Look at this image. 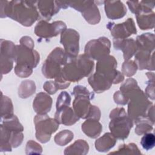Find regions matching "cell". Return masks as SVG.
Wrapping results in <instances>:
<instances>
[{
  "label": "cell",
  "instance_id": "1",
  "mask_svg": "<svg viewBox=\"0 0 155 155\" xmlns=\"http://www.w3.org/2000/svg\"><path fill=\"white\" fill-rule=\"evenodd\" d=\"M5 16H8L22 25L31 26L39 18L36 1H4Z\"/></svg>",
  "mask_w": 155,
  "mask_h": 155
},
{
  "label": "cell",
  "instance_id": "2",
  "mask_svg": "<svg viewBox=\"0 0 155 155\" xmlns=\"http://www.w3.org/2000/svg\"><path fill=\"white\" fill-rule=\"evenodd\" d=\"M121 92L127 96L129 99L128 116L135 123L140 119H148V110L153 104L148 101L147 96L139 88V86L137 85Z\"/></svg>",
  "mask_w": 155,
  "mask_h": 155
},
{
  "label": "cell",
  "instance_id": "3",
  "mask_svg": "<svg viewBox=\"0 0 155 155\" xmlns=\"http://www.w3.org/2000/svg\"><path fill=\"white\" fill-rule=\"evenodd\" d=\"M67 62L61 70V76L66 81L77 82L88 76L93 71L94 62L86 54H81Z\"/></svg>",
  "mask_w": 155,
  "mask_h": 155
},
{
  "label": "cell",
  "instance_id": "4",
  "mask_svg": "<svg viewBox=\"0 0 155 155\" xmlns=\"http://www.w3.org/2000/svg\"><path fill=\"white\" fill-rule=\"evenodd\" d=\"M111 121L109 128L115 138L124 140L127 138L130 129L133 127V120L127 116L124 108L113 110L110 114Z\"/></svg>",
  "mask_w": 155,
  "mask_h": 155
},
{
  "label": "cell",
  "instance_id": "5",
  "mask_svg": "<svg viewBox=\"0 0 155 155\" xmlns=\"http://www.w3.org/2000/svg\"><path fill=\"white\" fill-rule=\"evenodd\" d=\"M67 56L60 47H56L48 56L42 65V74L46 78H56L61 74L62 65L67 62Z\"/></svg>",
  "mask_w": 155,
  "mask_h": 155
},
{
  "label": "cell",
  "instance_id": "6",
  "mask_svg": "<svg viewBox=\"0 0 155 155\" xmlns=\"http://www.w3.org/2000/svg\"><path fill=\"white\" fill-rule=\"evenodd\" d=\"M34 122L36 128V139L42 143L50 140L51 134L59 128V122L46 114H38L35 116Z\"/></svg>",
  "mask_w": 155,
  "mask_h": 155
},
{
  "label": "cell",
  "instance_id": "7",
  "mask_svg": "<svg viewBox=\"0 0 155 155\" xmlns=\"http://www.w3.org/2000/svg\"><path fill=\"white\" fill-rule=\"evenodd\" d=\"M117 61L112 56H107L98 61L96 73L101 74L110 80L112 84H118L124 80V76L117 71Z\"/></svg>",
  "mask_w": 155,
  "mask_h": 155
},
{
  "label": "cell",
  "instance_id": "8",
  "mask_svg": "<svg viewBox=\"0 0 155 155\" xmlns=\"http://www.w3.org/2000/svg\"><path fill=\"white\" fill-rule=\"evenodd\" d=\"M34 46L26 45L21 43L16 45L15 49V61L16 65L35 68L39 62L38 53L33 50Z\"/></svg>",
  "mask_w": 155,
  "mask_h": 155
},
{
  "label": "cell",
  "instance_id": "9",
  "mask_svg": "<svg viewBox=\"0 0 155 155\" xmlns=\"http://www.w3.org/2000/svg\"><path fill=\"white\" fill-rule=\"evenodd\" d=\"M110 41L107 38L101 37L89 41L85 48V54L90 58L100 60L110 53Z\"/></svg>",
  "mask_w": 155,
  "mask_h": 155
},
{
  "label": "cell",
  "instance_id": "10",
  "mask_svg": "<svg viewBox=\"0 0 155 155\" xmlns=\"http://www.w3.org/2000/svg\"><path fill=\"white\" fill-rule=\"evenodd\" d=\"M67 4L68 6L81 12L85 20L90 24L94 25L100 21V13L94 1L68 2Z\"/></svg>",
  "mask_w": 155,
  "mask_h": 155
},
{
  "label": "cell",
  "instance_id": "11",
  "mask_svg": "<svg viewBox=\"0 0 155 155\" xmlns=\"http://www.w3.org/2000/svg\"><path fill=\"white\" fill-rule=\"evenodd\" d=\"M79 33L73 29H65L61 33L60 42L64 45L65 53L68 58L77 57L79 53Z\"/></svg>",
  "mask_w": 155,
  "mask_h": 155
},
{
  "label": "cell",
  "instance_id": "12",
  "mask_svg": "<svg viewBox=\"0 0 155 155\" xmlns=\"http://www.w3.org/2000/svg\"><path fill=\"white\" fill-rule=\"evenodd\" d=\"M66 29V25L62 21H55L51 24L46 21H39L35 27V34L41 38H51L57 36Z\"/></svg>",
  "mask_w": 155,
  "mask_h": 155
},
{
  "label": "cell",
  "instance_id": "13",
  "mask_svg": "<svg viewBox=\"0 0 155 155\" xmlns=\"http://www.w3.org/2000/svg\"><path fill=\"white\" fill-rule=\"evenodd\" d=\"M107 28L111 31L114 39H125L133 34L137 33L134 22L132 18H128L122 24H115L113 22H108Z\"/></svg>",
  "mask_w": 155,
  "mask_h": 155
},
{
  "label": "cell",
  "instance_id": "14",
  "mask_svg": "<svg viewBox=\"0 0 155 155\" xmlns=\"http://www.w3.org/2000/svg\"><path fill=\"white\" fill-rule=\"evenodd\" d=\"M36 6L39 15L40 14L45 21H50L51 18L56 14L61 8L59 1H36Z\"/></svg>",
  "mask_w": 155,
  "mask_h": 155
},
{
  "label": "cell",
  "instance_id": "15",
  "mask_svg": "<svg viewBox=\"0 0 155 155\" xmlns=\"http://www.w3.org/2000/svg\"><path fill=\"white\" fill-rule=\"evenodd\" d=\"M115 49L122 50L125 61H128L137 51L136 41L133 39H114Z\"/></svg>",
  "mask_w": 155,
  "mask_h": 155
},
{
  "label": "cell",
  "instance_id": "16",
  "mask_svg": "<svg viewBox=\"0 0 155 155\" xmlns=\"http://www.w3.org/2000/svg\"><path fill=\"white\" fill-rule=\"evenodd\" d=\"M104 2L106 15L110 19L122 18L127 13V8L121 1H104Z\"/></svg>",
  "mask_w": 155,
  "mask_h": 155
},
{
  "label": "cell",
  "instance_id": "17",
  "mask_svg": "<svg viewBox=\"0 0 155 155\" xmlns=\"http://www.w3.org/2000/svg\"><path fill=\"white\" fill-rule=\"evenodd\" d=\"M54 119L59 122L65 125H71L79 120V117L73 112L69 106L56 109Z\"/></svg>",
  "mask_w": 155,
  "mask_h": 155
},
{
  "label": "cell",
  "instance_id": "18",
  "mask_svg": "<svg viewBox=\"0 0 155 155\" xmlns=\"http://www.w3.org/2000/svg\"><path fill=\"white\" fill-rule=\"evenodd\" d=\"M52 99L47 94L41 92L33 101V109L38 114H46L50 111Z\"/></svg>",
  "mask_w": 155,
  "mask_h": 155
},
{
  "label": "cell",
  "instance_id": "19",
  "mask_svg": "<svg viewBox=\"0 0 155 155\" xmlns=\"http://www.w3.org/2000/svg\"><path fill=\"white\" fill-rule=\"evenodd\" d=\"M154 52L137 50L135 53V63L139 70H154Z\"/></svg>",
  "mask_w": 155,
  "mask_h": 155
},
{
  "label": "cell",
  "instance_id": "20",
  "mask_svg": "<svg viewBox=\"0 0 155 155\" xmlns=\"http://www.w3.org/2000/svg\"><path fill=\"white\" fill-rule=\"evenodd\" d=\"M88 82L96 93H102L109 89L112 85L110 79L97 73H95L88 78Z\"/></svg>",
  "mask_w": 155,
  "mask_h": 155
},
{
  "label": "cell",
  "instance_id": "21",
  "mask_svg": "<svg viewBox=\"0 0 155 155\" xmlns=\"http://www.w3.org/2000/svg\"><path fill=\"white\" fill-rule=\"evenodd\" d=\"M137 50L153 52L154 49V35L153 33H143L137 37Z\"/></svg>",
  "mask_w": 155,
  "mask_h": 155
},
{
  "label": "cell",
  "instance_id": "22",
  "mask_svg": "<svg viewBox=\"0 0 155 155\" xmlns=\"http://www.w3.org/2000/svg\"><path fill=\"white\" fill-rule=\"evenodd\" d=\"M83 132L91 138L98 137L102 130L101 124L97 120L88 119L82 124Z\"/></svg>",
  "mask_w": 155,
  "mask_h": 155
},
{
  "label": "cell",
  "instance_id": "23",
  "mask_svg": "<svg viewBox=\"0 0 155 155\" xmlns=\"http://www.w3.org/2000/svg\"><path fill=\"white\" fill-rule=\"evenodd\" d=\"M116 141V138L111 133H107L96 140L95 147L99 151L106 152L114 146Z\"/></svg>",
  "mask_w": 155,
  "mask_h": 155
},
{
  "label": "cell",
  "instance_id": "24",
  "mask_svg": "<svg viewBox=\"0 0 155 155\" xmlns=\"http://www.w3.org/2000/svg\"><path fill=\"white\" fill-rule=\"evenodd\" d=\"M137 24L142 30L153 28L154 27L155 14L153 11L150 12H142L136 15Z\"/></svg>",
  "mask_w": 155,
  "mask_h": 155
},
{
  "label": "cell",
  "instance_id": "25",
  "mask_svg": "<svg viewBox=\"0 0 155 155\" xmlns=\"http://www.w3.org/2000/svg\"><path fill=\"white\" fill-rule=\"evenodd\" d=\"M130 11L135 15L142 12H150L154 7V2L148 1H127Z\"/></svg>",
  "mask_w": 155,
  "mask_h": 155
},
{
  "label": "cell",
  "instance_id": "26",
  "mask_svg": "<svg viewBox=\"0 0 155 155\" xmlns=\"http://www.w3.org/2000/svg\"><path fill=\"white\" fill-rule=\"evenodd\" d=\"M70 84V82L65 81L61 76L55 78L54 81H47L43 85L44 89L49 94H54L58 90L67 88Z\"/></svg>",
  "mask_w": 155,
  "mask_h": 155
},
{
  "label": "cell",
  "instance_id": "27",
  "mask_svg": "<svg viewBox=\"0 0 155 155\" xmlns=\"http://www.w3.org/2000/svg\"><path fill=\"white\" fill-rule=\"evenodd\" d=\"M89 147L88 143L84 140H77L74 143L65 148L64 154H82L88 153Z\"/></svg>",
  "mask_w": 155,
  "mask_h": 155
},
{
  "label": "cell",
  "instance_id": "28",
  "mask_svg": "<svg viewBox=\"0 0 155 155\" xmlns=\"http://www.w3.org/2000/svg\"><path fill=\"white\" fill-rule=\"evenodd\" d=\"M36 90L35 84L33 81H22L19 87V96L22 98H27L32 95Z\"/></svg>",
  "mask_w": 155,
  "mask_h": 155
},
{
  "label": "cell",
  "instance_id": "29",
  "mask_svg": "<svg viewBox=\"0 0 155 155\" xmlns=\"http://www.w3.org/2000/svg\"><path fill=\"white\" fill-rule=\"evenodd\" d=\"M137 126L135 128V133L137 135H142L151 131L153 129L154 125L149 119H143L136 122Z\"/></svg>",
  "mask_w": 155,
  "mask_h": 155
},
{
  "label": "cell",
  "instance_id": "30",
  "mask_svg": "<svg viewBox=\"0 0 155 155\" xmlns=\"http://www.w3.org/2000/svg\"><path fill=\"white\" fill-rule=\"evenodd\" d=\"M73 139V133L70 130H65L58 133L54 137V142L60 146H64Z\"/></svg>",
  "mask_w": 155,
  "mask_h": 155
},
{
  "label": "cell",
  "instance_id": "31",
  "mask_svg": "<svg viewBox=\"0 0 155 155\" xmlns=\"http://www.w3.org/2000/svg\"><path fill=\"white\" fill-rule=\"evenodd\" d=\"M140 144L142 148L147 151L152 149L155 145V136L154 134L151 133L144 134L141 138Z\"/></svg>",
  "mask_w": 155,
  "mask_h": 155
},
{
  "label": "cell",
  "instance_id": "32",
  "mask_svg": "<svg viewBox=\"0 0 155 155\" xmlns=\"http://www.w3.org/2000/svg\"><path fill=\"white\" fill-rule=\"evenodd\" d=\"M137 69V66L133 61H125L122 65V72L128 77L133 76Z\"/></svg>",
  "mask_w": 155,
  "mask_h": 155
},
{
  "label": "cell",
  "instance_id": "33",
  "mask_svg": "<svg viewBox=\"0 0 155 155\" xmlns=\"http://www.w3.org/2000/svg\"><path fill=\"white\" fill-rule=\"evenodd\" d=\"M147 75L149 78V81L147 82L148 84L146 88L145 94L147 97H150L151 99L154 100V73L153 72H148L147 73Z\"/></svg>",
  "mask_w": 155,
  "mask_h": 155
},
{
  "label": "cell",
  "instance_id": "34",
  "mask_svg": "<svg viewBox=\"0 0 155 155\" xmlns=\"http://www.w3.org/2000/svg\"><path fill=\"white\" fill-rule=\"evenodd\" d=\"M117 151H115V152H113L111 153H117V154H120L122 153L124 151H125L126 152H125L124 154H127V151H129V154H141V153L139 151V149L137 148V147L136 146V144L131 143H129L128 145H120L118 150ZM110 153V154H111Z\"/></svg>",
  "mask_w": 155,
  "mask_h": 155
},
{
  "label": "cell",
  "instance_id": "35",
  "mask_svg": "<svg viewBox=\"0 0 155 155\" xmlns=\"http://www.w3.org/2000/svg\"><path fill=\"white\" fill-rule=\"evenodd\" d=\"M71 102V97L67 91H63L60 93L56 102V109L60 108L61 107L70 106Z\"/></svg>",
  "mask_w": 155,
  "mask_h": 155
},
{
  "label": "cell",
  "instance_id": "36",
  "mask_svg": "<svg viewBox=\"0 0 155 155\" xmlns=\"http://www.w3.org/2000/svg\"><path fill=\"white\" fill-rule=\"evenodd\" d=\"M15 71L18 76L21 78H26L32 73V68L26 66L16 65L15 68Z\"/></svg>",
  "mask_w": 155,
  "mask_h": 155
},
{
  "label": "cell",
  "instance_id": "37",
  "mask_svg": "<svg viewBox=\"0 0 155 155\" xmlns=\"http://www.w3.org/2000/svg\"><path fill=\"white\" fill-rule=\"evenodd\" d=\"M114 100L115 102L119 105H125L128 102V97L120 91H116L114 94Z\"/></svg>",
  "mask_w": 155,
  "mask_h": 155
},
{
  "label": "cell",
  "instance_id": "38",
  "mask_svg": "<svg viewBox=\"0 0 155 155\" xmlns=\"http://www.w3.org/2000/svg\"><path fill=\"white\" fill-rule=\"evenodd\" d=\"M35 150L37 151L38 153L41 154L42 152V147L40 146L39 144L37 143L36 142L33 141V140H30L27 142V146H26V151L28 152L29 150L30 151H33ZM26 152V153H27Z\"/></svg>",
  "mask_w": 155,
  "mask_h": 155
}]
</instances>
